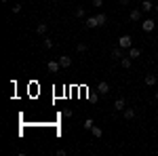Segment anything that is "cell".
Here are the masks:
<instances>
[{"label": "cell", "mask_w": 158, "mask_h": 156, "mask_svg": "<svg viewBox=\"0 0 158 156\" xmlns=\"http://www.w3.org/2000/svg\"><path fill=\"white\" fill-rule=\"evenodd\" d=\"M85 25H86V27H99V25H97V19H95V17H86Z\"/></svg>", "instance_id": "cell-13"}, {"label": "cell", "mask_w": 158, "mask_h": 156, "mask_svg": "<svg viewBox=\"0 0 158 156\" xmlns=\"http://www.w3.org/2000/svg\"><path fill=\"white\" fill-rule=\"evenodd\" d=\"M154 11H156V13H158V2H156V4H154Z\"/></svg>", "instance_id": "cell-26"}, {"label": "cell", "mask_w": 158, "mask_h": 156, "mask_svg": "<svg viewBox=\"0 0 158 156\" xmlns=\"http://www.w3.org/2000/svg\"><path fill=\"white\" fill-rule=\"evenodd\" d=\"M63 116H65V118H70V116H72V110L65 108V110H63Z\"/></svg>", "instance_id": "cell-22"}, {"label": "cell", "mask_w": 158, "mask_h": 156, "mask_svg": "<svg viewBox=\"0 0 158 156\" xmlns=\"http://www.w3.org/2000/svg\"><path fill=\"white\" fill-rule=\"evenodd\" d=\"M95 19H97V25L101 27V25H106V21H108V15L106 13H99V15H95Z\"/></svg>", "instance_id": "cell-10"}, {"label": "cell", "mask_w": 158, "mask_h": 156, "mask_svg": "<svg viewBox=\"0 0 158 156\" xmlns=\"http://www.w3.org/2000/svg\"><path fill=\"white\" fill-rule=\"evenodd\" d=\"M97 93H99V95H108V93H110V82L101 80V82L97 84Z\"/></svg>", "instance_id": "cell-4"}, {"label": "cell", "mask_w": 158, "mask_h": 156, "mask_svg": "<svg viewBox=\"0 0 158 156\" xmlns=\"http://www.w3.org/2000/svg\"><path fill=\"white\" fill-rule=\"evenodd\" d=\"M124 118H127V120H133L135 118V110L133 108H124Z\"/></svg>", "instance_id": "cell-15"}, {"label": "cell", "mask_w": 158, "mask_h": 156, "mask_svg": "<svg viewBox=\"0 0 158 156\" xmlns=\"http://www.w3.org/2000/svg\"><path fill=\"white\" fill-rule=\"evenodd\" d=\"M112 57H114V59H122V48L116 47L114 51H112Z\"/></svg>", "instance_id": "cell-17"}, {"label": "cell", "mask_w": 158, "mask_h": 156, "mask_svg": "<svg viewBox=\"0 0 158 156\" xmlns=\"http://www.w3.org/2000/svg\"><path fill=\"white\" fill-rule=\"evenodd\" d=\"M47 70H49L51 74H57L61 70V63H59V59H49L47 61Z\"/></svg>", "instance_id": "cell-2"}, {"label": "cell", "mask_w": 158, "mask_h": 156, "mask_svg": "<svg viewBox=\"0 0 158 156\" xmlns=\"http://www.w3.org/2000/svg\"><path fill=\"white\" fill-rule=\"evenodd\" d=\"M139 55H141V48H137V47H131V48H129V57H131V59H137Z\"/></svg>", "instance_id": "cell-11"}, {"label": "cell", "mask_w": 158, "mask_h": 156, "mask_svg": "<svg viewBox=\"0 0 158 156\" xmlns=\"http://www.w3.org/2000/svg\"><path fill=\"white\" fill-rule=\"evenodd\" d=\"M141 9H133V11H131V15H129V19H131V21H139V19H141Z\"/></svg>", "instance_id": "cell-7"}, {"label": "cell", "mask_w": 158, "mask_h": 156, "mask_svg": "<svg viewBox=\"0 0 158 156\" xmlns=\"http://www.w3.org/2000/svg\"><path fill=\"white\" fill-rule=\"evenodd\" d=\"M141 11H143V13H150V11H154V4H152L150 0H143V2H141Z\"/></svg>", "instance_id": "cell-9"}, {"label": "cell", "mask_w": 158, "mask_h": 156, "mask_svg": "<svg viewBox=\"0 0 158 156\" xmlns=\"http://www.w3.org/2000/svg\"><path fill=\"white\" fill-rule=\"evenodd\" d=\"M76 51H78V53H85V51H86V44H85V42H80V44L76 47Z\"/></svg>", "instance_id": "cell-20"}, {"label": "cell", "mask_w": 158, "mask_h": 156, "mask_svg": "<svg viewBox=\"0 0 158 156\" xmlns=\"http://www.w3.org/2000/svg\"><path fill=\"white\" fill-rule=\"evenodd\" d=\"M82 127H85L86 131H91V129L95 127V122H93V118H86V120H85V124H82Z\"/></svg>", "instance_id": "cell-18"}, {"label": "cell", "mask_w": 158, "mask_h": 156, "mask_svg": "<svg viewBox=\"0 0 158 156\" xmlns=\"http://www.w3.org/2000/svg\"><path fill=\"white\" fill-rule=\"evenodd\" d=\"M91 133H93V137H101V135H103V131H101V127H97V124H95V127H93V129H91Z\"/></svg>", "instance_id": "cell-16"}, {"label": "cell", "mask_w": 158, "mask_h": 156, "mask_svg": "<svg viewBox=\"0 0 158 156\" xmlns=\"http://www.w3.org/2000/svg\"><path fill=\"white\" fill-rule=\"evenodd\" d=\"M156 2H158V0H156Z\"/></svg>", "instance_id": "cell-29"}, {"label": "cell", "mask_w": 158, "mask_h": 156, "mask_svg": "<svg viewBox=\"0 0 158 156\" xmlns=\"http://www.w3.org/2000/svg\"><path fill=\"white\" fill-rule=\"evenodd\" d=\"M0 2H9V0H0Z\"/></svg>", "instance_id": "cell-27"}, {"label": "cell", "mask_w": 158, "mask_h": 156, "mask_svg": "<svg viewBox=\"0 0 158 156\" xmlns=\"http://www.w3.org/2000/svg\"><path fill=\"white\" fill-rule=\"evenodd\" d=\"M120 4H129V0H120Z\"/></svg>", "instance_id": "cell-25"}, {"label": "cell", "mask_w": 158, "mask_h": 156, "mask_svg": "<svg viewBox=\"0 0 158 156\" xmlns=\"http://www.w3.org/2000/svg\"><path fill=\"white\" fill-rule=\"evenodd\" d=\"M21 11V4H15V6H13V13H15V15H17V13Z\"/></svg>", "instance_id": "cell-23"}, {"label": "cell", "mask_w": 158, "mask_h": 156, "mask_svg": "<svg viewBox=\"0 0 158 156\" xmlns=\"http://www.w3.org/2000/svg\"><path fill=\"white\" fill-rule=\"evenodd\" d=\"M131 61H133V59L127 55V57H122V59H120V65L124 68V70H129V68H131Z\"/></svg>", "instance_id": "cell-14"}, {"label": "cell", "mask_w": 158, "mask_h": 156, "mask_svg": "<svg viewBox=\"0 0 158 156\" xmlns=\"http://www.w3.org/2000/svg\"><path fill=\"white\" fill-rule=\"evenodd\" d=\"M47 30H49V25H47V23H38L36 25V32L40 34V36H44V34H47Z\"/></svg>", "instance_id": "cell-12"}, {"label": "cell", "mask_w": 158, "mask_h": 156, "mask_svg": "<svg viewBox=\"0 0 158 156\" xmlns=\"http://www.w3.org/2000/svg\"><path fill=\"white\" fill-rule=\"evenodd\" d=\"M127 108V101H124V97H118L116 101H114V110H118V112H124Z\"/></svg>", "instance_id": "cell-5"}, {"label": "cell", "mask_w": 158, "mask_h": 156, "mask_svg": "<svg viewBox=\"0 0 158 156\" xmlns=\"http://www.w3.org/2000/svg\"><path fill=\"white\" fill-rule=\"evenodd\" d=\"M156 82H158L156 74H148V76H146V84H148V86H156Z\"/></svg>", "instance_id": "cell-8"}, {"label": "cell", "mask_w": 158, "mask_h": 156, "mask_svg": "<svg viewBox=\"0 0 158 156\" xmlns=\"http://www.w3.org/2000/svg\"><path fill=\"white\" fill-rule=\"evenodd\" d=\"M131 44H133V38L129 36V34H122V36L118 38V47L120 48H131Z\"/></svg>", "instance_id": "cell-1"}, {"label": "cell", "mask_w": 158, "mask_h": 156, "mask_svg": "<svg viewBox=\"0 0 158 156\" xmlns=\"http://www.w3.org/2000/svg\"><path fill=\"white\" fill-rule=\"evenodd\" d=\"M59 63H61V68L65 70V68H70V65H72V57H70V55H61Z\"/></svg>", "instance_id": "cell-6"}, {"label": "cell", "mask_w": 158, "mask_h": 156, "mask_svg": "<svg viewBox=\"0 0 158 156\" xmlns=\"http://www.w3.org/2000/svg\"><path fill=\"white\" fill-rule=\"evenodd\" d=\"M42 47H44V48H53V40L44 38V40H42Z\"/></svg>", "instance_id": "cell-19"}, {"label": "cell", "mask_w": 158, "mask_h": 156, "mask_svg": "<svg viewBox=\"0 0 158 156\" xmlns=\"http://www.w3.org/2000/svg\"><path fill=\"white\" fill-rule=\"evenodd\" d=\"M156 99H158V91H156Z\"/></svg>", "instance_id": "cell-28"}, {"label": "cell", "mask_w": 158, "mask_h": 156, "mask_svg": "<svg viewBox=\"0 0 158 156\" xmlns=\"http://www.w3.org/2000/svg\"><path fill=\"white\" fill-rule=\"evenodd\" d=\"M154 27H156V21H154V19H143V21H141V30H143V32H152Z\"/></svg>", "instance_id": "cell-3"}, {"label": "cell", "mask_w": 158, "mask_h": 156, "mask_svg": "<svg viewBox=\"0 0 158 156\" xmlns=\"http://www.w3.org/2000/svg\"><path fill=\"white\" fill-rule=\"evenodd\" d=\"M103 4V0H93V6H101Z\"/></svg>", "instance_id": "cell-24"}, {"label": "cell", "mask_w": 158, "mask_h": 156, "mask_svg": "<svg viewBox=\"0 0 158 156\" xmlns=\"http://www.w3.org/2000/svg\"><path fill=\"white\" fill-rule=\"evenodd\" d=\"M76 17L82 19V17H85V9H76Z\"/></svg>", "instance_id": "cell-21"}]
</instances>
